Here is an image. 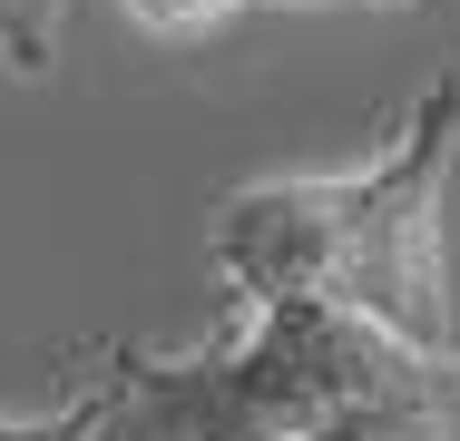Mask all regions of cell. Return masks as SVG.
Returning <instances> with one entry per match:
<instances>
[{
    "label": "cell",
    "mask_w": 460,
    "mask_h": 441,
    "mask_svg": "<svg viewBox=\"0 0 460 441\" xmlns=\"http://www.w3.org/2000/svg\"><path fill=\"white\" fill-rule=\"evenodd\" d=\"M460 158V79L431 88L402 138L333 176H265L216 206L206 265L235 304H323L411 353H460L441 265V176Z\"/></svg>",
    "instance_id": "cell-1"
},
{
    "label": "cell",
    "mask_w": 460,
    "mask_h": 441,
    "mask_svg": "<svg viewBox=\"0 0 460 441\" xmlns=\"http://www.w3.org/2000/svg\"><path fill=\"white\" fill-rule=\"evenodd\" d=\"M304 441H460V353H402Z\"/></svg>",
    "instance_id": "cell-2"
},
{
    "label": "cell",
    "mask_w": 460,
    "mask_h": 441,
    "mask_svg": "<svg viewBox=\"0 0 460 441\" xmlns=\"http://www.w3.org/2000/svg\"><path fill=\"white\" fill-rule=\"evenodd\" d=\"M89 441H196V422L147 382V363L118 344V353H108V373H98V422H89Z\"/></svg>",
    "instance_id": "cell-3"
},
{
    "label": "cell",
    "mask_w": 460,
    "mask_h": 441,
    "mask_svg": "<svg viewBox=\"0 0 460 441\" xmlns=\"http://www.w3.org/2000/svg\"><path fill=\"white\" fill-rule=\"evenodd\" d=\"M59 30H69V0H0V69L49 79L59 69Z\"/></svg>",
    "instance_id": "cell-4"
},
{
    "label": "cell",
    "mask_w": 460,
    "mask_h": 441,
    "mask_svg": "<svg viewBox=\"0 0 460 441\" xmlns=\"http://www.w3.org/2000/svg\"><path fill=\"white\" fill-rule=\"evenodd\" d=\"M245 0H128V20L137 30H157V40H196V30H216V20H235Z\"/></svg>",
    "instance_id": "cell-5"
}]
</instances>
